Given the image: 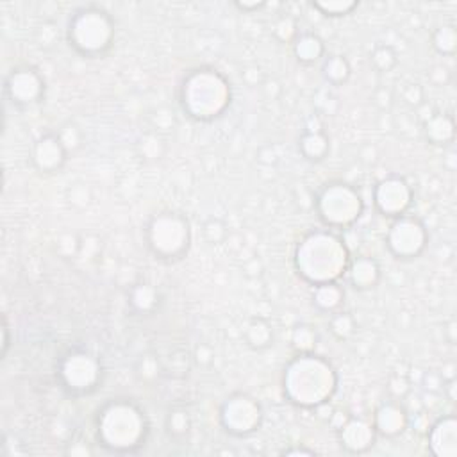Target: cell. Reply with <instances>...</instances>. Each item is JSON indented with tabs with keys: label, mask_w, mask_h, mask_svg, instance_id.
I'll return each instance as SVG.
<instances>
[{
	"label": "cell",
	"mask_w": 457,
	"mask_h": 457,
	"mask_svg": "<svg viewBox=\"0 0 457 457\" xmlns=\"http://www.w3.org/2000/svg\"><path fill=\"white\" fill-rule=\"evenodd\" d=\"M68 152L63 147L61 140L58 135H45L34 143L33 147V161L38 167V170L45 172V174H52L58 172L59 168L65 164Z\"/></svg>",
	"instance_id": "6da1fadb"
},
{
	"label": "cell",
	"mask_w": 457,
	"mask_h": 457,
	"mask_svg": "<svg viewBox=\"0 0 457 457\" xmlns=\"http://www.w3.org/2000/svg\"><path fill=\"white\" fill-rule=\"evenodd\" d=\"M38 79H41L36 73V70L33 68H19L8 77L6 80V93L11 97V100L15 104H33V102H38V98L41 97V93H36L33 90H27V84L36 83Z\"/></svg>",
	"instance_id": "7a4b0ae2"
},
{
	"label": "cell",
	"mask_w": 457,
	"mask_h": 457,
	"mask_svg": "<svg viewBox=\"0 0 457 457\" xmlns=\"http://www.w3.org/2000/svg\"><path fill=\"white\" fill-rule=\"evenodd\" d=\"M409 188L402 179H388L381 182L377 189V202H382L386 199H393L389 204V216L400 214L407 206H409Z\"/></svg>",
	"instance_id": "3957f363"
},
{
	"label": "cell",
	"mask_w": 457,
	"mask_h": 457,
	"mask_svg": "<svg viewBox=\"0 0 457 457\" xmlns=\"http://www.w3.org/2000/svg\"><path fill=\"white\" fill-rule=\"evenodd\" d=\"M407 224H409V218H402V220L396 221L395 225H393V231L389 233V245L393 243H399V241L402 240H407L409 241V252H411V258H414V256H418L421 252V248L425 247V231H424V225H420L418 228H414L413 233H411V236H407Z\"/></svg>",
	"instance_id": "277c9868"
},
{
	"label": "cell",
	"mask_w": 457,
	"mask_h": 457,
	"mask_svg": "<svg viewBox=\"0 0 457 457\" xmlns=\"http://www.w3.org/2000/svg\"><path fill=\"white\" fill-rule=\"evenodd\" d=\"M406 413L396 404H388L377 413V429L386 436H396L406 427Z\"/></svg>",
	"instance_id": "5b68a950"
},
{
	"label": "cell",
	"mask_w": 457,
	"mask_h": 457,
	"mask_svg": "<svg viewBox=\"0 0 457 457\" xmlns=\"http://www.w3.org/2000/svg\"><path fill=\"white\" fill-rule=\"evenodd\" d=\"M245 340H247V345L254 350L268 349L270 345H273L272 325L263 318L251 320L245 329Z\"/></svg>",
	"instance_id": "8992f818"
},
{
	"label": "cell",
	"mask_w": 457,
	"mask_h": 457,
	"mask_svg": "<svg viewBox=\"0 0 457 457\" xmlns=\"http://www.w3.org/2000/svg\"><path fill=\"white\" fill-rule=\"evenodd\" d=\"M350 279H352L354 288L359 290H367V288H374V284L379 280V266L374 259L361 258L354 263V268L350 272Z\"/></svg>",
	"instance_id": "52a82bcc"
},
{
	"label": "cell",
	"mask_w": 457,
	"mask_h": 457,
	"mask_svg": "<svg viewBox=\"0 0 457 457\" xmlns=\"http://www.w3.org/2000/svg\"><path fill=\"white\" fill-rule=\"evenodd\" d=\"M295 54H297L298 61L304 63V65H311V63L318 61L320 56L323 54L322 40L315 34H304L295 43Z\"/></svg>",
	"instance_id": "ba28073f"
},
{
	"label": "cell",
	"mask_w": 457,
	"mask_h": 457,
	"mask_svg": "<svg viewBox=\"0 0 457 457\" xmlns=\"http://www.w3.org/2000/svg\"><path fill=\"white\" fill-rule=\"evenodd\" d=\"M323 77L334 86L345 83L350 77V65L343 56H330L323 65Z\"/></svg>",
	"instance_id": "9c48e42d"
},
{
	"label": "cell",
	"mask_w": 457,
	"mask_h": 457,
	"mask_svg": "<svg viewBox=\"0 0 457 457\" xmlns=\"http://www.w3.org/2000/svg\"><path fill=\"white\" fill-rule=\"evenodd\" d=\"M370 63L379 73H388L399 65V54L392 45H377L372 52Z\"/></svg>",
	"instance_id": "30bf717a"
},
{
	"label": "cell",
	"mask_w": 457,
	"mask_h": 457,
	"mask_svg": "<svg viewBox=\"0 0 457 457\" xmlns=\"http://www.w3.org/2000/svg\"><path fill=\"white\" fill-rule=\"evenodd\" d=\"M58 138L61 140L63 147L66 149V152H75L83 147V132L77 127L75 124H66L63 125V129L59 132H56Z\"/></svg>",
	"instance_id": "8fae6325"
},
{
	"label": "cell",
	"mask_w": 457,
	"mask_h": 457,
	"mask_svg": "<svg viewBox=\"0 0 457 457\" xmlns=\"http://www.w3.org/2000/svg\"><path fill=\"white\" fill-rule=\"evenodd\" d=\"M434 47L439 54H453V48H456V31H453V27H439L436 31Z\"/></svg>",
	"instance_id": "7c38bea8"
},
{
	"label": "cell",
	"mask_w": 457,
	"mask_h": 457,
	"mask_svg": "<svg viewBox=\"0 0 457 457\" xmlns=\"http://www.w3.org/2000/svg\"><path fill=\"white\" fill-rule=\"evenodd\" d=\"M330 330H332L340 340H347V337L352 336L354 332V320L350 318L347 312H340V315L330 318Z\"/></svg>",
	"instance_id": "4fadbf2b"
},
{
	"label": "cell",
	"mask_w": 457,
	"mask_h": 457,
	"mask_svg": "<svg viewBox=\"0 0 457 457\" xmlns=\"http://www.w3.org/2000/svg\"><path fill=\"white\" fill-rule=\"evenodd\" d=\"M204 236H206V240L211 245H218L227 238V227H225V224L221 220L213 218V220L204 224Z\"/></svg>",
	"instance_id": "5bb4252c"
},
{
	"label": "cell",
	"mask_w": 457,
	"mask_h": 457,
	"mask_svg": "<svg viewBox=\"0 0 457 457\" xmlns=\"http://www.w3.org/2000/svg\"><path fill=\"white\" fill-rule=\"evenodd\" d=\"M168 431L174 436H184L189 431V418L184 411H174L168 416Z\"/></svg>",
	"instance_id": "9a60e30c"
},
{
	"label": "cell",
	"mask_w": 457,
	"mask_h": 457,
	"mask_svg": "<svg viewBox=\"0 0 457 457\" xmlns=\"http://www.w3.org/2000/svg\"><path fill=\"white\" fill-rule=\"evenodd\" d=\"M402 98L411 107H420L425 100L424 88H421L420 84H407L402 91Z\"/></svg>",
	"instance_id": "2e32d148"
},
{
	"label": "cell",
	"mask_w": 457,
	"mask_h": 457,
	"mask_svg": "<svg viewBox=\"0 0 457 457\" xmlns=\"http://www.w3.org/2000/svg\"><path fill=\"white\" fill-rule=\"evenodd\" d=\"M312 8L320 9L327 16H341L357 8V2H349V4H320V2H316V4H312Z\"/></svg>",
	"instance_id": "e0dca14e"
},
{
	"label": "cell",
	"mask_w": 457,
	"mask_h": 457,
	"mask_svg": "<svg viewBox=\"0 0 457 457\" xmlns=\"http://www.w3.org/2000/svg\"><path fill=\"white\" fill-rule=\"evenodd\" d=\"M284 456H316L315 450L308 448H293V450H284Z\"/></svg>",
	"instance_id": "ac0fdd59"
},
{
	"label": "cell",
	"mask_w": 457,
	"mask_h": 457,
	"mask_svg": "<svg viewBox=\"0 0 457 457\" xmlns=\"http://www.w3.org/2000/svg\"><path fill=\"white\" fill-rule=\"evenodd\" d=\"M236 8H240L241 11H256V9H261V8H265V4H240V2H238L236 4Z\"/></svg>",
	"instance_id": "d6986e66"
}]
</instances>
